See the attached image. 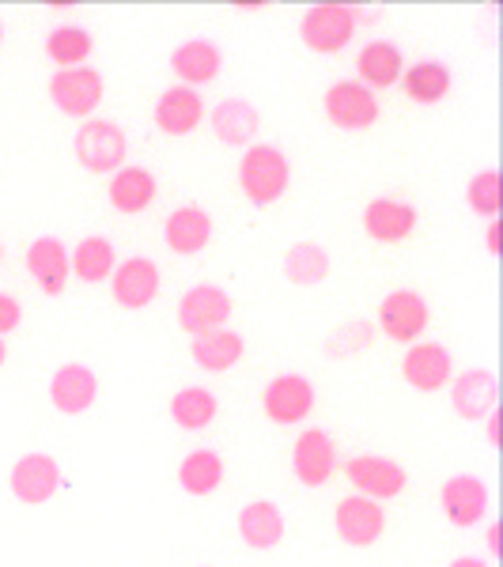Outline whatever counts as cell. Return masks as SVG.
<instances>
[{
    "instance_id": "obj_1",
    "label": "cell",
    "mask_w": 503,
    "mask_h": 567,
    "mask_svg": "<svg viewBox=\"0 0 503 567\" xmlns=\"http://www.w3.org/2000/svg\"><path fill=\"white\" fill-rule=\"evenodd\" d=\"M291 186V163L277 144H250L239 159V189L258 208L277 205Z\"/></svg>"
},
{
    "instance_id": "obj_2",
    "label": "cell",
    "mask_w": 503,
    "mask_h": 567,
    "mask_svg": "<svg viewBox=\"0 0 503 567\" xmlns=\"http://www.w3.org/2000/svg\"><path fill=\"white\" fill-rule=\"evenodd\" d=\"M72 152H76L80 167L91 171V175H114V171L125 167L130 159V136L117 122H106V117H88L80 125V133L72 136Z\"/></svg>"
},
{
    "instance_id": "obj_3",
    "label": "cell",
    "mask_w": 503,
    "mask_h": 567,
    "mask_svg": "<svg viewBox=\"0 0 503 567\" xmlns=\"http://www.w3.org/2000/svg\"><path fill=\"white\" fill-rule=\"evenodd\" d=\"M360 31V8L352 4H315L299 20V39L310 53H345Z\"/></svg>"
},
{
    "instance_id": "obj_4",
    "label": "cell",
    "mask_w": 503,
    "mask_h": 567,
    "mask_svg": "<svg viewBox=\"0 0 503 567\" xmlns=\"http://www.w3.org/2000/svg\"><path fill=\"white\" fill-rule=\"evenodd\" d=\"M322 110L329 117V125L345 133H363L379 122V95L371 87H363L360 80H337V84L326 87L322 95Z\"/></svg>"
},
{
    "instance_id": "obj_5",
    "label": "cell",
    "mask_w": 503,
    "mask_h": 567,
    "mask_svg": "<svg viewBox=\"0 0 503 567\" xmlns=\"http://www.w3.org/2000/svg\"><path fill=\"white\" fill-rule=\"evenodd\" d=\"M345 477L356 488V496H368L374 503L398 499L409 484L406 465L394 458H382V454H356L345 462Z\"/></svg>"
},
{
    "instance_id": "obj_6",
    "label": "cell",
    "mask_w": 503,
    "mask_h": 567,
    "mask_svg": "<svg viewBox=\"0 0 503 567\" xmlns=\"http://www.w3.org/2000/svg\"><path fill=\"white\" fill-rule=\"evenodd\" d=\"M261 413L280 427L304 424L315 413V386H310L307 374H277V379L265 382L261 390Z\"/></svg>"
},
{
    "instance_id": "obj_7",
    "label": "cell",
    "mask_w": 503,
    "mask_h": 567,
    "mask_svg": "<svg viewBox=\"0 0 503 567\" xmlns=\"http://www.w3.org/2000/svg\"><path fill=\"white\" fill-rule=\"evenodd\" d=\"M50 103L65 117H80L88 122L91 114L103 103V76L91 65L80 69H58L50 76Z\"/></svg>"
},
{
    "instance_id": "obj_8",
    "label": "cell",
    "mask_w": 503,
    "mask_h": 567,
    "mask_svg": "<svg viewBox=\"0 0 503 567\" xmlns=\"http://www.w3.org/2000/svg\"><path fill=\"white\" fill-rule=\"evenodd\" d=\"M428 322H432V310H428L424 296L413 288H398L390 296H382L379 303V329L394 344H417L424 337Z\"/></svg>"
},
{
    "instance_id": "obj_9",
    "label": "cell",
    "mask_w": 503,
    "mask_h": 567,
    "mask_svg": "<svg viewBox=\"0 0 503 567\" xmlns=\"http://www.w3.org/2000/svg\"><path fill=\"white\" fill-rule=\"evenodd\" d=\"M232 296H227L219 284H194L186 288V296L178 299V326L186 329L189 337L213 333V329H224L232 322Z\"/></svg>"
},
{
    "instance_id": "obj_10",
    "label": "cell",
    "mask_w": 503,
    "mask_h": 567,
    "mask_svg": "<svg viewBox=\"0 0 503 567\" xmlns=\"http://www.w3.org/2000/svg\"><path fill=\"white\" fill-rule=\"evenodd\" d=\"M333 529H337V537H341L345 545L371 548L382 537V529H387V507L368 499V496H356V492H352V496H345L341 503H337Z\"/></svg>"
},
{
    "instance_id": "obj_11",
    "label": "cell",
    "mask_w": 503,
    "mask_h": 567,
    "mask_svg": "<svg viewBox=\"0 0 503 567\" xmlns=\"http://www.w3.org/2000/svg\"><path fill=\"white\" fill-rule=\"evenodd\" d=\"M337 470V446L333 435L322 432V427H307L299 432V439L291 443V473L304 488H322L329 484Z\"/></svg>"
},
{
    "instance_id": "obj_12",
    "label": "cell",
    "mask_w": 503,
    "mask_h": 567,
    "mask_svg": "<svg viewBox=\"0 0 503 567\" xmlns=\"http://www.w3.org/2000/svg\"><path fill=\"white\" fill-rule=\"evenodd\" d=\"M61 484L65 481H61V465L53 454H23V458L12 465V473H8V488H12V496L27 503V507L50 503L58 496Z\"/></svg>"
},
{
    "instance_id": "obj_13",
    "label": "cell",
    "mask_w": 503,
    "mask_h": 567,
    "mask_svg": "<svg viewBox=\"0 0 503 567\" xmlns=\"http://www.w3.org/2000/svg\"><path fill=\"white\" fill-rule=\"evenodd\" d=\"M439 503H443V515L451 526L470 529L481 526L489 518L492 496H489V484L473 473H459V477L443 481V492H439Z\"/></svg>"
},
{
    "instance_id": "obj_14",
    "label": "cell",
    "mask_w": 503,
    "mask_h": 567,
    "mask_svg": "<svg viewBox=\"0 0 503 567\" xmlns=\"http://www.w3.org/2000/svg\"><path fill=\"white\" fill-rule=\"evenodd\" d=\"M401 379L420 393H435L451 386L454 379V355L439 341H417L401 355Z\"/></svg>"
},
{
    "instance_id": "obj_15",
    "label": "cell",
    "mask_w": 503,
    "mask_h": 567,
    "mask_svg": "<svg viewBox=\"0 0 503 567\" xmlns=\"http://www.w3.org/2000/svg\"><path fill=\"white\" fill-rule=\"evenodd\" d=\"M160 265L152 258H125L117 261L114 277H110V291H114V303L125 307V310H144L155 303V296H160Z\"/></svg>"
},
{
    "instance_id": "obj_16",
    "label": "cell",
    "mask_w": 503,
    "mask_h": 567,
    "mask_svg": "<svg viewBox=\"0 0 503 567\" xmlns=\"http://www.w3.org/2000/svg\"><path fill=\"white\" fill-rule=\"evenodd\" d=\"M417 224H420L417 205H409V200H401V197H374L371 205L363 208V235L382 246L406 243L409 235L417 231Z\"/></svg>"
},
{
    "instance_id": "obj_17",
    "label": "cell",
    "mask_w": 503,
    "mask_h": 567,
    "mask_svg": "<svg viewBox=\"0 0 503 567\" xmlns=\"http://www.w3.org/2000/svg\"><path fill=\"white\" fill-rule=\"evenodd\" d=\"M205 114H208V106H205V99H201V91L175 84L155 99L152 122L163 136H189L205 122Z\"/></svg>"
},
{
    "instance_id": "obj_18",
    "label": "cell",
    "mask_w": 503,
    "mask_h": 567,
    "mask_svg": "<svg viewBox=\"0 0 503 567\" xmlns=\"http://www.w3.org/2000/svg\"><path fill=\"white\" fill-rule=\"evenodd\" d=\"M451 405L470 424H478L500 405V382L489 368H470L451 379Z\"/></svg>"
},
{
    "instance_id": "obj_19",
    "label": "cell",
    "mask_w": 503,
    "mask_h": 567,
    "mask_svg": "<svg viewBox=\"0 0 503 567\" xmlns=\"http://www.w3.org/2000/svg\"><path fill=\"white\" fill-rule=\"evenodd\" d=\"M27 272L39 284L45 296H65L72 265H69V246L58 235H42L27 246Z\"/></svg>"
},
{
    "instance_id": "obj_20",
    "label": "cell",
    "mask_w": 503,
    "mask_h": 567,
    "mask_svg": "<svg viewBox=\"0 0 503 567\" xmlns=\"http://www.w3.org/2000/svg\"><path fill=\"white\" fill-rule=\"evenodd\" d=\"M155 194H160V182H155L152 171L141 167V163H125L122 171L110 175V186H106L110 205H114V213H122V216L148 213Z\"/></svg>"
},
{
    "instance_id": "obj_21",
    "label": "cell",
    "mask_w": 503,
    "mask_h": 567,
    "mask_svg": "<svg viewBox=\"0 0 503 567\" xmlns=\"http://www.w3.org/2000/svg\"><path fill=\"white\" fill-rule=\"evenodd\" d=\"M163 243H167L171 254L178 258H194V254L205 250L213 243V216L201 205H182L167 216L163 224Z\"/></svg>"
},
{
    "instance_id": "obj_22",
    "label": "cell",
    "mask_w": 503,
    "mask_h": 567,
    "mask_svg": "<svg viewBox=\"0 0 503 567\" xmlns=\"http://www.w3.org/2000/svg\"><path fill=\"white\" fill-rule=\"evenodd\" d=\"M95 398H99V379H95V371L84 368V363H65V368L53 371L50 401L58 413L80 416L95 405Z\"/></svg>"
},
{
    "instance_id": "obj_23",
    "label": "cell",
    "mask_w": 503,
    "mask_h": 567,
    "mask_svg": "<svg viewBox=\"0 0 503 567\" xmlns=\"http://www.w3.org/2000/svg\"><path fill=\"white\" fill-rule=\"evenodd\" d=\"M219 69H224V53L213 39H186L171 53V72L182 80V87L201 91L219 76Z\"/></svg>"
},
{
    "instance_id": "obj_24",
    "label": "cell",
    "mask_w": 503,
    "mask_h": 567,
    "mask_svg": "<svg viewBox=\"0 0 503 567\" xmlns=\"http://www.w3.org/2000/svg\"><path fill=\"white\" fill-rule=\"evenodd\" d=\"M208 122H213V133L219 144H232V148H250L254 136L261 130V114L250 99H219V103L208 110Z\"/></svg>"
},
{
    "instance_id": "obj_25",
    "label": "cell",
    "mask_w": 503,
    "mask_h": 567,
    "mask_svg": "<svg viewBox=\"0 0 503 567\" xmlns=\"http://www.w3.org/2000/svg\"><path fill=\"white\" fill-rule=\"evenodd\" d=\"M356 72H360V84L371 91H387L401 84V72H406V53L398 42L371 39L356 53Z\"/></svg>"
},
{
    "instance_id": "obj_26",
    "label": "cell",
    "mask_w": 503,
    "mask_h": 567,
    "mask_svg": "<svg viewBox=\"0 0 503 567\" xmlns=\"http://www.w3.org/2000/svg\"><path fill=\"white\" fill-rule=\"evenodd\" d=\"M239 537L246 548H258V553H269L285 542V515H280L277 503L269 499H254L239 511Z\"/></svg>"
},
{
    "instance_id": "obj_27",
    "label": "cell",
    "mask_w": 503,
    "mask_h": 567,
    "mask_svg": "<svg viewBox=\"0 0 503 567\" xmlns=\"http://www.w3.org/2000/svg\"><path fill=\"white\" fill-rule=\"evenodd\" d=\"M451 84H454V76L443 61H417V65H409L401 72V91H406L409 103H420V106L443 103V99L451 95Z\"/></svg>"
},
{
    "instance_id": "obj_28",
    "label": "cell",
    "mask_w": 503,
    "mask_h": 567,
    "mask_svg": "<svg viewBox=\"0 0 503 567\" xmlns=\"http://www.w3.org/2000/svg\"><path fill=\"white\" fill-rule=\"evenodd\" d=\"M69 265H72V277L80 284H103L114 277L117 269V250L114 243L103 239V235H88L69 250Z\"/></svg>"
},
{
    "instance_id": "obj_29",
    "label": "cell",
    "mask_w": 503,
    "mask_h": 567,
    "mask_svg": "<svg viewBox=\"0 0 503 567\" xmlns=\"http://www.w3.org/2000/svg\"><path fill=\"white\" fill-rule=\"evenodd\" d=\"M189 355H194V363L201 371H232L235 363L246 355V341L235 329H213V333H201L194 337V349H189Z\"/></svg>"
},
{
    "instance_id": "obj_30",
    "label": "cell",
    "mask_w": 503,
    "mask_h": 567,
    "mask_svg": "<svg viewBox=\"0 0 503 567\" xmlns=\"http://www.w3.org/2000/svg\"><path fill=\"white\" fill-rule=\"evenodd\" d=\"M329 250L318 243H296L285 250V261H280V272H285L288 284H296V288H315V284H322L329 277Z\"/></svg>"
},
{
    "instance_id": "obj_31",
    "label": "cell",
    "mask_w": 503,
    "mask_h": 567,
    "mask_svg": "<svg viewBox=\"0 0 503 567\" xmlns=\"http://www.w3.org/2000/svg\"><path fill=\"white\" fill-rule=\"evenodd\" d=\"M91 50H95V39H91V31L80 23H58L50 34H45V58H50L58 69L88 65Z\"/></svg>"
},
{
    "instance_id": "obj_32",
    "label": "cell",
    "mask_w": 503,
    "mask_h": 567,
    "mask_svg": "<svg viewBox=\"0 0 503 567\" xmlns=\"http://www.w3.org/2000/svg\"><path fill=\"white\" fill-rule=\"evenodd\" d=\"M178 484L186 496H197V499L213 496L219 484H224V458H219L216 451H208V446L189 451L178 465Z\"/></svg>"
},
{
    "instance_id": "obj_33",
    "label": "cell",
    "mask_w": 503,
    "mask_h": 567,
    "mask_svg": "<svg viewBox=\"0 0 503 567\" xmlns=\"http://www.w3.org/2000/svg\"><path fill=\"white\" fill-rule=\"evenodd\" d=\"M216 416H219V401L205 386H182L171 398V420H175L182 432H205Z\"/></svg>"
},
{
    "instance_id": "obj_34",
    "label": "cell",
    "mask_w": 503,
    "mask_h": 567,
    "mask_svg": "<svg viewBox=\"0 0 503 567\" xmlns=\"http://www.w3.org/2000/svg\"><path fill=\"white\" fill-rule=\"evenodd\" d=\"M374 344V326L356 318V322L337 326L333 333L326 337V355L329 360H352V355H363Z\"/></svg>"
},
{
    "instance_id": "obj_35",
    "label": "cell",
    "mask_w": 503,
    "mask_h": 567,
    "mask_svg": "<svg viewBox=\"0 0 503 567\" xmlns=\"http://www.w3.org/2000/svg\"><path fill=\"white\" fill-rule=\"evenodd\" d=\"M465 205L481 219H500V171L496 167H484L481 175L470 178V186H465Z\"/></svg>"
},
{
    "instance_id": "obj_36",
    "label": "cell",
    "mask_w": 503,
    "mask_h": 567,
    "mask_svg": "<svg viewBox=\"0 0 503 567\" xmlns=\"http://www.w3.org/2000/svg\"><path fill=\"white\" fill-rule=\"evenodd\" d=\"M23 322V307H20V299L16 296H8V291H0V337H8V333H16Z\"/></svg>"
},
{
    "instance_id": "obj_37",
    "label": "cell",
    "mask_w": 503,
    "mask_h": 567,
    "mask_svg": "<svg viewBox=\"0 0 503 567\" xmlns=\"http://www.w3.org/2000/svg\"><path fill=\"white\" fill-rule=\"evenodd\" d=\"M484 250L496 258L500 254V219H489V227H484Z\"/></svg>"
},
{
    "instance_id": "obj_38",
    "label": "cell",
    "mask_w": 503,
    "mask_h": 567,
    "mask_svg": "<svg viewBox=\"0 0 503 567\" xmlns=\"http://www.w3.org/2000/svg\"><path fill=\"white\" fill-rule=\"evenodd\" d=\"M484 545H489V556L496 560L500 556V523H489V529H484Z\"/></svg>"
},
{
    "instance_id": "obj_39",
    "label": "cell",
    "mask_w": 503,
    "mask_h": 567,
    "mask_svg": "<svg viewBox=\"0 0 503 567\" xmlns=\"http://www.w3.org/2000/svg\"><path fill=\"white\" fill-rule=\"evenodd\" d=\"M484 435H489V446H496V443H500V416H496V413L484 416Z\"/></svg>"
},
{
    "instance_id": "obj_40",
    "label": "cell",
    "mask_w": 503,
    "mask_h": 567,
    "mask_svg": "<svg viewBox=\"0 0 503 567\" xmlns=\"http://www.w3.org/2000/svg\"><path fill=\"white\" fill-rule=\"evenodd\" d=\"M446 567H492L489 560H478V556H459V560H451Z\"/></svg>"
},
{
    "instance_id": "obj_41",
    "label": "cell",
    "mask_w": 503,
    "mask_h": 567,
    "mask_svg": "<svg viewBox=\"0 0 503 567\" xmlns=\"http://www.w3.org/2000/svg\"><path fill=\"white\" fill-rule=\"evenodd\" d=\"M4 360H8V344H4V337H0V368H4Z\"/></svg>"
},
{
    "instance_id": "obj_42",
    "label": "cell",
    "mask_w": 503,
    "mask_h": 567,
    "mask_svg": "<svg viewBox=\"0 0 503 567\" xmlns=\"http://www.w3.org/2000/svg\"><path fill=\"white\" fill-rule=\"evenodd\" d=\"M0 45H4V23H0Z\"/></svg>"
},
{
    "instance_id": "obj_43",
    "label": "cell",
    "mask_w": 503,
    "mask_h": 567,
    "mask_svg": "<svg viewBox=\"0 0 503 567\" xmlns=\"http://www.w3.org/2000/svg\"><path fill=\"white\" fill-rule=\"evenodd\" d=\"M0 258H4V246H0Z\"/></svg>"
}]
</instances>
